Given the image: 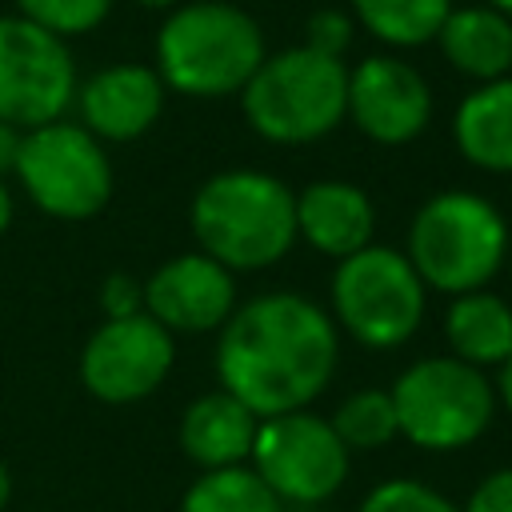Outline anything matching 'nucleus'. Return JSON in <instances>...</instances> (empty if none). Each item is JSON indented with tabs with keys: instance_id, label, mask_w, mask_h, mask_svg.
Here are the masks:
<instances>
[{
	"instance_id": "nucleus-28",
	"label": "nucleus",
	"mask_w": 512,
	"mask_h": 512,
	"mask_svg": "<svg viewBox=\"0 0 512 512\" xmlns=\"http://www.w3.org/2000/svg\"><path fill=\"white\" fill-rule=\"evenodd\" d=\"M20 140H24V132H20V128H12L8 120H0V176H4V172H16Z\"/></svg>"
},
{
	"instance_id": "nucleus-20",
	"label": "nucleus",
	"mask_w": 512,
	"mask_h": 512,
	"mask_svg": "<svg viewBox=\"0 0 512 512\" xmlns=\"http://www.w3.org/2000/svg\"><path fill=\"white\" fill-rule=\"evenodd\" d=\"M360 24L396 48L428 44L452 12V0H352Z\"/></svg>"
},
{
	"instance_id": "nucleus-22",
	"label": "nucleus",
	"mask_w": 512,
	"mask_h": 512,
	"mask_svg": "<svg viewBox=\"0 0 512 512\" xmlns=\"http://www.w3.org/2000/svg\"><path fill=\"white\" fill-rule=\"evenodd\" d=\"M328 424L336 428V436H340L344 448H380V444H388L400 432L392 392H380V388L352 392L336 408V416Z\"/></svg>"
},
{
	"instance_id": "nucleus-3",
	"label": "nucleus",
	"mask_w": 512,
	"mask_h": 512,
	"mask_svg": "<svg viewBox=\"0 0 512 512\" xmlns=\"http://www.w3.org/2000/svg\"><path fill=\"white\" fill-rule=\"evenodd\" d=\"M264 64V36L248 12L224 0L176 8L156 32V72L184 96H228Z\"/></svg>"
},
{
	"instance_id": "nucleus-15",
	"label": "nucleus",
	"mask_w": 512,
	"mask_h": 512,
	"mask_svg": "<svg viewBox=\"0 0 512 512\" xmlns=\"http://www.w3.org/2000/svg\"><path fill=\"white\" fill-rule=\"evenodd\" d=\"M376 212L372 200L344 180H316L296 196V236H304L316 252L348 260L372 244Z\"/></svg>"
},
{
	"instance_id": "nucleus-26",
	"label": "nucleus",
	"mask_w": 512,
	"mask_h": 512,
	"mask_svg": "<svg viewBox=\"0 0 512 512\" xmlns=\"http://www.w3.org/2000/svg\"><path fill=\"white\" fill-rule=\"evenodd\" d=\"M100 304L108 312V320H124V316H136L144 312V284L132 280L128 272H112L100 288Z\"/></svg>"
},
{
	"instance_id": "nucleus-32",
	"label": "nucleus",
	"mask_w": 512,
	"mask_h": 512,
	"mask_svg": "<svg viewBox=\"0 0 512 512\" xmlns=\"http://www.w3.org/2000/svg\"><path fill=\"white\" fill-rule=\"evenodd\" d=\"M488 8H496L500 16H508V20H512V0H488Z\"/></svg>"
},
{
	"instance_id": "nucleus-19",
	"label": "nucleus",
	"mask_w": 512,
	"mask_h": 512,
	"mask_svg": "<svg viewBox=\"0 0 512 512\" xmlns=\"http://www.w3.org/2000/svg\"><path fill=\"white\" fill-rule=\"evenodd\" d=\"M444 336L456 360L492 368L512 356V308L492 292H464L448 304Z\"/></svg>"
},
{
	"instance_id": "nucleus-13",
	"label": "nucleus",
	"mask_w": 512,
	"mask_h": 512,
	"mask_svg": "<svg viewBox=\"0 0 512 512\" xmlns=\"http://www.w3.org/2000/svg\"><path fill=\"white\" fill-rule=\"evenodd\" d=\"M144 312L168 332H208L236 312V280L204 252L160 264L144 284Z\"/></svg>"
},
{
	"instance_id": "nucleus-14",
	"label": "nucleus",
	"mask_w": 512,
	"mask_h": 512,
	"mask_svg": "<svg viewBox=\"0 0 512 512\" xmlns=\"http://www.w3.org/2000/svg\"><path fill=\"white\" fill-rule=\"evenodd\" d=\"M164 108V80L144 64H112L84 80L80 116L96 140H136Z\"/></svg>"
},
{
	"instance_id": "nucleus-16",
	"label": "nucleus",
	"mask_w": 512,
	"mask_h": 512,
	"mask_svg": "<svg viewBox=\"0 0 512 512\" xmlns=\"http://www.w3.org/2000/svg\"><path fill=\"white\" fill-rule=\"evenodd\" d=\"M256 428H260V416L248 412L236 396H228L220 388V392L196 396L188 404V412L180 420V448L204 472L232 468V464H240V460L252 456Z\"/></svg>"
},
{
	"instance_id": "nucleus-25",
	"label": "nucleus",
	"mask_w": 512,
	"mask_h": 512,
	"mask_svg": "<svg viewBox=\"0 0 512 512\" xmlns=\"http://www.w3.org/2000/svg\"><path fill=\"white\" fill-rule=\"evenodd\" d=\"M348 44H352V16H344L340 8H320V12H312V20H308V44H304V48L340 60V52H344Z\"/></svg>"
},
{
	"instance_id": "nucleus-9",
	"label": "nucleus",
	"mask_w": 512,
	"mask_h": 512,
	"mask_svg": "<svg viewBox=\"0 0 512 512\" xmlns=\"http://www.w3.org/2000/svg\"><path fill=\"white\" fill-rule=\"evenodd\" d=\"M256 476L276 492V500L320 504L348 476V448L336 428L308 408L264 416L252 444Z\"/></svg>"
},
{
	"instance_id": "nucleus-11",
	"label": "nucleus",
	"mask_w": 512,
	"mask_h": 512,
	"mask_svg": "<svg viewBox=\"0 0 512 512\" xmlns=\"http://www.w3.org/2000/svg\"><path fill=\"white\" fill-rule=\"evenodd\" d=\"M172 356V332L160 328L148 312L104 320L80 352V380L104 404H132L168 376Z\"/></svg>"
},
{
	"instance_id": "nucleus-1",
	"label": "nucleus",
	"mask_w": 512,
	"mask_h": 512,
	"mask_svg": "<svg viewBox=\"0 0 512 512\" xmlns=\"http://www.w3.org/2000/svg\"><path fill=\"white\" fill-rule=\"evenodd\" d=\"M340 360L332 316L296 292H264L240 304L216 340V372L248 412L280 416L316 400Z\"/></svg>"
},
{
	"instance_id": "nucleus-12",
	"label": "nucleus",
	"mask_w": 512,
	"mask_h": 512,
	"mask_svg": "<svg viewBox=\"0 0 512 512\" xmlns=\"http://www.w3.org/2000/svg\"><path fill=\"white\" fill-rule=\"evenodd\" d=\"M344 116L376 144H408L432 116V92L424 76L396 56H368L348 72Z\"/></svg>"
},
{
	"instance_id": "nucleus-18",
	"label": "nucleus",
	"mask_w": 512,
	"mask_h": 512,
	"mask_svg": "<svg viewBox=\"0 0 512 512\" xmlns=\"http://www.w3.org/2000/svg\"><path fill=\"white\" fill-rule=\"evenodd\" d=\"M452 136L468 164L512 172V76L468 92L452 116Z\"/></svg>"
},
{
	"instance_id": "nucleus-2",
	"label": "nucleus",
	"mask_w": 512,
	"mask_h": 512,
	"mask_svg": "<svg viewBox=\"0 0 512 512\" xmlns=\"http://www.w3.org/2000/svg\"><path fill=\"white\" fill-rule=\"evenodd\" d=\"M192 232L228 272L268 268L296 240V196L256 168L220 172L192 200Z\"/></svg>"
},
{
	"instance_id": "nucleus-6",
	"label": "nucleus",
	"mask_w": 512,
	"mask_h": 512,
	"mask_svg": "<svg viewBox=\"0 0 512 512\" xmlns=\"http://www.w3.org/2000/svg\"><path fill=\"white\" fill-rule=\"evenodd\" d=\"M400 432L428 452H452L472 444L496 412V392L488 376L456 356L416 360L392 384Z\"/></svg>"
},
{
	"instance_id": "nucleus-8",
	"label": "nucleus",
	"mask_w": 512,
	"mask_h": 512,
	"mask_svg": "<svg viewBox=\"0 0 512 512\" xmlns=\"http://www.w3.org/2000/svg\"><path fill=\"white\" fill-rule=\"evenodd\" d=\"M16 176L32 204L56 220H88L112 196V164L104 144L80 124H40L24 132Z\"/></svg>"
},
{
	"instance_id": "nucleus-27",
	"label": "nucleus",
	"mask_w": 512,
	"mask_h": 512,
	"mask_svg": "<svg viewBox=\"0 0 512 512\" xmlns=\"http://www.w3.org/2000/svg\"><path fill=\"white\" fill-rule=\"evenodd\" d=\"M464 512H512V468H500L476 484Z\"/></svg>"
},
{
	"instance_id": "nucleus-33",
	"label": "nucleus",
	"mask_w": 512,
	"mask_h": 512,
	"mask_svg": "<svg viewBox=\"0 0 512 512\" xmlns=\"http://www.w3.org/2000/svg\"><path fill=\"white\" fill-rule=\"evenodd\" d=\"M136 4H144V8H168V4H176V0H136Z\"/></svg>"
},
{
	"instance_id": "nucleus-17",
	"label": "nucleus",
	"mask_w": 512,
	"mask_h": 512,
	"mask_svg": "<svg viewBox=\"0 0 512 512\" xmlns=\"http://www.w3.org/2000/svg\"><path fill=\"white\" fill-rule=\"evenodd\" d=\"M448 64L472 80H500L512 68V20L488 4L452 8L436 32Z\"/></svg>"
},
{
	"instance_id": "nucleus-7",
	"label": "nucleus",
	"mask_w": 512,
	"mask_h": 512,
	"mask_svg": "<svg viewBox=\"0 0 512 512\" xmlns=\"http://www.w3.org/2000/svg\"><path fill=\"white\" fill-rule=\"evenodd\" d=\"M336 320L368 348L404 344L424 320V280L404 252L368 244L332 276Z\"/></svg>"
},
{
	"instance_id": "nucleus-5",
	"label": "nucleus",
	"mask_w": 512,
	"mask_h": 512,
	"mask_svg": "<svg viewBox=\"0 0 512 512\" xmlns=\"http://www.w3.org/2000/svg\"><path fill=\"white\" fill-rule=\"evenodd\" d=\"M348 68L312 48L264 56L244 84V116L272 144H308L344 120Z\"/></svg>"
},
{
	"instance_id": "nucleus-29",
	"label": "nucleus",
	"mask_w": 512,
	"mask_h": 512,
	"mask_svg": "<svg viewBox=\"0 0 512 512\" xmlns=\"http://www.w3.org/2000/svg\"><path fill=\"white\" fill-rule=\"evenodd\" d=\"M500 400H504L508 412H512V356L500 364Z\"/></svg>"
},
{
	"instance_id": "nucleus-24",
	"label": "nucleus",
	"mask_w": 512,
	"mask_h": 512,
	"mask_svg": "<svg viewBox=\"0 0 512 512\" xmlns=\"http://www.w3.org/2000/svg\"><path fill=\"white\" fill-rule=\"evenodd\" d=\"M360 512H460V508L444 492L420 480H384L364 496Z\"/></svg>"
},
{
	"instance_id": "nucleus-23",
	"label": "nucleus",
	"mask_w": 512,
	"mask_h": 512,
	"mask_svg": "<svg viewBox=\"0 0 512 512\" xmlns=\"http://www.w3.org/2000/svg\"><path fill=\"white\" fill-rule=\"evenodd\" d=\"M16 8L24 20H32L64 40L76 32H92L112 12V0H16Z\"/></svg>"
},
{
	"instance_id": "nucleus-4",
	"label": "nucleus",
	"mask_w": 512,
	"mask_h": 512,
	"mask_svg": "<svg viewBox=\"0 0 512 512\" xmlns=\"http://www.w3.org/2000/svg\"><path fill=\"white\" fill-rule=\"evenodd\" d=\"M508 252L504 216L476 192H440L420 204L408 228V264L424 288L452 296L480 292Z\"/></svg>"
},
{
	"instance_id": "nucleus-30",
	"label": "nucleus",
	"mask_w": 512,
	"mask_h": 512,
	"mask_svg": "<svg viewBox=\"0 0 512 512\" xmlns=\"http://www.w3.org/2000/svg\"><path fill=\"white\" fill-rule=\"evenodd\" d=\"M8 224H12V196H8V188H4V180H0V236H4Z\"/></svg>"
},
{
	"instance_id": "nucleus-10",
	"label": "nucleus",
	"mask_w": 512,
	"mask_h": 512,
	"mask_svg": "<svg viewBox=\"0 0 512 512\" xmlns=\"http://www.w3.org/2000/svg\"><path fill=\"white\" fill-rule=\"evenodd\" d=\"M72 100L76 64L64 40L24 16H0V120L32 132Z\"/></svg>"
},
{
	"instance_id": "nucleus-21",
	"label": "nucleus",
	"mask_w": 512,
	"mask_h": 512,
	"mask_svg": "<svg viewBox=\"0 0 512 512\" xmlns=\"http://www.w3.org/2000/svg\"><path fill=\"white\" fill-rule=\"evenodd\" d=\"M180 512H280L276 492L256 476V468L232 464L204 472L188 492Z\"/></svg>"
},
{
	"instance_id": "nucleus-31",
	"label": "nucleus",
	"mask_w": 512,
	"mask_h": 512,
	"mask_svg": "<svg viewBox=\"0 0 512 512\" xmlns=\"http://www.w3.org/2000/svg\"><path fill=\"white\" fill-rule=\"evenodd\" d=\"M8 496H12V476H8V468H4V460H0V512H4Z\"/></svg>"
}]
</instances>
